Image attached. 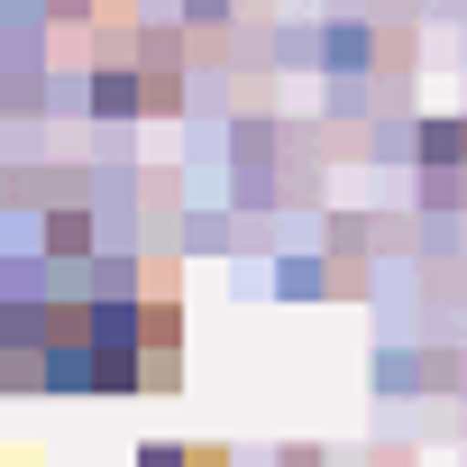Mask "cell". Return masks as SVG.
Returning <instances> with one entry per match:
<instances>
[{"instance_id": "6da1fadb", "label": "cell", "mask_w": 467, "mask_h": 467, "mask_svg": "<svg viewBox=\"0 0 467 467\" xmlns=\"http://www.w3.org/2000/svg\"><path fill=\"white\" fill-rule=\"evenodd\" d=\"M156 467H165V458H156ZM183 467H220V458H183Z\"/></svg>"}]
</instances>
